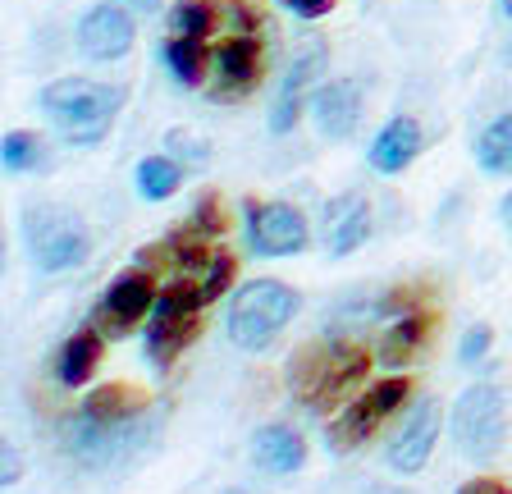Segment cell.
Returning <instances> with one entry per match:
<instances>
[{
    "label": "cell",
    "mask_w": 512,
    "mask_h": 494,
    "mask_svg": "<svg viewBox=\"0 0 512 494\" xmlns=\"http://www.w3.org/2000/svg\"><path fill=\"white\" fill-rule=\"evenodd\" d=\"M192 229H197V234H220L224 229V215H220V202H215V197H202L197 215H192Z\"/></svg>",
    "instance_id": "cell-30"
},
{
    "label": "cell",
    "mask_w": 512,
    "mask_h": 494,
    "mask_svg": "<svg viewBox=\"0 0 512 494\" xmlns=\"http://www.w3.org/2000/svg\"><path fill=\"white\" fill-rule=\"evenodd\" d=\"M426 334H430V316L426 312H403L389 330H384L380 339V362L389 366H403L407 357L416 353V348L426 344Z\"/></svg>",
    "instance_id": "cell-20"
},
{
    "label": "cell",
    "mask_w": 512,
    "mask_h": 494,
    "mask_svg": "<svg viewBox=\"0 0 512 494\" xmlns=\"http://www.w3.org/2000/svg\"><path fill=\"white\" fill-rule=\"evenodd\" d=\"M224 494H243V490H224Z\"/></svg>",
    "instance_id": "cell-37"
},
{
    "label": "cell",
    "mask_w": 512,
    "mask_h": 494,
    "mask_svg": "<svg viewBox=\"0 0 512 494\" xmlns=\"http://www.w3.org/2000/svg\"><path fill=\"white\" fill-rule=\"evenodd\" d=\"M371 202L362 193H343L325 206V229H320V243L330 257H352L357 247L371 238Z\"/></svg>",
    "instance_id": "cell-14"
},
{
    "label": "cell",
    "mask_w": 512,
    "mask_h": 494,
    "mask_svg": "<svg viewBox=\"0 0 512 494\" xmlns=\"http://www.w3.org/2000/svg\"><path fill=\"white\" fill-rule=\"evenodd\" d=\"M499 10L508 14V23H512V0H499Z\"/></svg>",
    "instance_id": "cell-36"
},
{
    "label": "cell",
    "mask_w": 512,
    "mask_h": 494,
    "mask_svg": "<svg viewBox=\"0 0 512 494\" xmlns=\"http://www.w3.org/2000/svg\"><path fill=\"white\" fill-rule=\"evenodd\" d=\"M311 119H316V129L330 142H348L352 133H357V124H362V87L352 83V78L316 87V97H311Z\"/></svg>",
    "instance_id": "cell-16"
},
{
    "label": "cell",
    "mask_w": 512,
    "mask_h": 494,
    "mask_svg": "<svg viewBox=\"0 0 512 494\" xmlns=\"http://www.w3.org/2000/svg\"><path fill=\"white\" fill-rule=\"evenodd\" d=\"M407 394H412V385H407V380H398V376H394V380H380V385H371L362 398H357V403H352L348 412H339V421H334L330 430H325V444H330V453L357 449V444H362L384 417H394V412L403 408Z\"/></svg>",
    "instance_id": "cell-7"
},
{
    "label": "cell",
    "mask_w": 512,
    "mask_h": 494,
    "mask_svg": "<svg viewBox=\"0 0 512 494\" xmlns=\"http://www.w3.org/2000/svg\"><path fill=\"white\" fill-rule=\"evenodd\" d=\"M83 417L87 421H101V426H110V421H128V417H142V398L133 394L128 385H101V389H92V394L83 398Z\"/></svg>",
    "instance_id": "cell-21"
},
{
    "label": "cell",
    "mask_w": 512,
    "mask_h": 494,
    "mask_svg": "<svg viewBox=\"0 0 512 494\" xmlns=\"http://www.w3.org/2000/svg\"><path fill=\"white\" fill-rule=\"evenodd\" d=\"M499 220H503V229H508V243H512V193L499 202Z\"/></svg>",
    "instance_id": "cell-34"
},
{
    "label": "cell",
    "mask_w": 512,
    "mask_h": 494,
    "mask_svg": "<svg viewBox=\"0 0 512 494\" xmlns=\"http://www.w3.org/2000/svg\"><path fill=\"white\" fill-rule=\"evenodd\" d=\"M156 298H160L156 284H151L142 270H128V275L110 280V289L101 293V325L115 330V334H128L142 316H151Z\"/></svg>",
    "instance_id": "cell-15"
},
{
    "label": "cell",
    "mask_w": 512,
    "mask_h": 494,
    "mask_svg": "<svg viewBox=\"0 0 512 494\" xmlns=\"http://www.w3.org/2000/svg\"><path fill=\"white\" fill-rule=\"evenodd\" d=\"M101 366V334L96 330H78L64 339L60 357H55V376H60V385L69 389H83L87 380H92V371Z\"/></svg>",
    "instance_id": "cell-19"
},
{
    "label": "cell",
    "mask_w": 512,
    "mask_h": 494,
    "mask_svg": "<svg viewBox=\"0 0 512 494\" xmlns=\"http://www.w3.org/2000/svg\"><path fill=\"white\" fill-rule=\"evenodd\" d=\"M311 243L307 215L288 202H247V247L256 257H298Z\"/></svg>",
    "instance_id": "cell-8"
},
{
    "label": "cell",
    "mask_w": 512,
    "mask_h": 494,
    "mask_svg": "<svg viewBox=\"0 0 512 494\" xmlns=\"http://www.w3.org/2000/svg\"><path fill=\"white\" fill-rule=\"evenodd\" d=\"M325 60H330L325 42H307L293 55V65L284 69V83H279V92H275V106H270V129L275 133H288L302 119V97H307V87L320 78Z\"/></svg>",
    "instance_id": "cell-13"
},
{
    "label": "cell",
    "mask_w": 512,
    "mask_h": 494,
    "mask_svg": "<svg viewBox=\"0 0 512 494\" xmlns=\"http://www.w3.org/2000/svg\"><path fill=\"white\" fill-rule=\"evenodd\" d=\"M128 5H138V10H156V0H128Z\"/></svg>",
    "instance_id": "cell-35"
},
{
    "label": "cell",
    "mask_w": 512,
    "mask_h": 494,
    "mask_svg": "<svg viewBox=\"0 0 512 494\" xmlns=\"http://www.w3.org/2000/svg\"><path fill=\"white\" fill-rule=\"evenodd\" d=\"M256 462L266 467V472L275 476H288V472H298L302 462H307V440H302L293 426H266V430H256Z\"/></svg>",
    "instance_id": "cell-18"
},
{
    "label": "cell",
    "mask_w": 512,
    "mask_h": 494,
    "mask_svg": "<svg viewBox=\"0 0 512 494\" xmlns=\"http://www.w3.org/2000/svg\"><path fill=\"white\" fill-rule=\"evenodd\" d=\"M494 348V330L490 325H471L467 334H462V344H458V362L462 366H476V362H485V353Z\"/></svg>",
    "instance_id": "cell-28"
},
{
    "label": "cell",
    "mask_w": 512,
    "mask_h": 494,
    "mask_svg": "<svg viewBox=\"0 0 512 494\" xmlns=\"http://www.w3.org/2000/svg\"><path fill=\"white\" fill-rule=\"evenodd\" d=\"M458 494H512V490L508 485H499V481H467Z\"/></svg>",
    "instance_id": "cell-33"
},
{
    "label": "cell",
    "mask_w": 512,
    "mask_h": 494,
    "mask_svg": "<svg viewBox=\"0 0 512 494\" xmlns=\"http://www.w3.org/2000/svg\"><path fill=\"white\" fill-rule=\"evenodd\" d=\"M448 426H453V444L471 462H490L508 444V403L494 385H471L458 394Z\"/></svg>",
    "instance_id": "cell-6"
},
{
    "label": "cell",
    "mask_w": 512,
    "mask_h": 494,
    "mask_svg": "<svg viewBox=\"0 0 512 494\" xmlns=\"http://www.w3.org/2000/svg\"><path fill=\"white\" fill-rule=\"evenodd\" d=\"M302 298L298 289H288L284 280H252L234 293L229 302V316H224V330H229V344L243 348V353H261L288 330V321L298 316Z\"/></svg>",
    "instance_id": "cell-1"
},
{
    "label": "cell",
    "mask_w": 512,
    "mask_h": 494,
    "mask_svg": "<svg viewBox=\"0 0 512 494\" xmlns=\"http://www.w3.org/2000/svg\"><path fill=\"white\" fill-rule=\"evenodd\" d=\"M23 247L42 270H74L87 261L92 238H87V225L69 206L37 202L23 211Z\"/></svg>",
    "instance_id": "cell-4"
},
{
    "label": "cell",
    "mask_w": 512,
    "mask_h": 494,
    "mask_svg": "<svg viewBox=\"0 0 512 494\" xmlns=\"http://www.w3.org/2000/svg\"><path fill=\"white\" fill-rule=\"evenodd\" d=\"M138 193L147 197V202H165V197L179 193V183H183V165L174 161L170 151L165 156H147V161L138 165Z\"/></svg>",
    "instance_id": "cell-24"
},
{
    "label": "cell",
    "mask_w": 512,
    "mask_h": 494,
    "mask_svg": "<svg viewBox=\"0 0 512 494\" xmlns=\"http://www.w3.org/2000/svg\"><path fill=\"white\" fill-rule=\"evenodd\" d=\"M371 376V357L352 344H325V348H302L293 362H288V385L293 398L307 403V408L325 412L334 408L352 385H362Z\"/></svg>",
    "instance_id": "cell-2"
},
{
    "label": "cell",
    "mask_w": 512,
    "mask_h": 494,
    "mask_svg": "<svg viewBox=\"0 0 512 494\" xmlns=\"http://www.w3.org/2000/svg\"><path fill=\"white\" fill-rule=\"evenodd\" d=\"M19 449H14V444H5V472H0V485H5V490H10L14 481H19Z\"/></svg>",
    "instance_id": "cell-32"
},
{
    "label": "cell",
    "mask_w": 512,
    "mask_h": 494,
    "mask_svg": "<svg viewBox=\"0 0 512 494\" xmlns=\"http://www.w3.org/2000/svg\"><path fill=\"white\" fill-rule=\"evenodd\" d=\"M147 440H151L147 417H128V421L101 426V421H87L83 412H78V417L64 426V444H69L83 462H115V458H124V453L142 449Z\"/></svg>",
    "instance_id": "cell-9"
},
{
    "label": "cell",
    "mask_w": 512,
    "mask_h": 494,
    "mask_svg": "<svg viewBox=\"0 0 512 494\" xmlns=\"http://www.w3.org/2000/svg\"><path fill=\"white\" fill-rule=\"evenodd\" d=\"M215 19H220V10H215L211 0H179L170 10V37H197V42H206Z\"/></svg>",
    "instance_id": "cell-25"
},
{
    "label": "cell",
    "mask_w": 512,
    "mask_h": 494,
    "mask_svg": "<svg viewBox=\"0 0 512 494\" xmlns=\"http://www.w3.org/2000/svg\"><path fill=\"white\" fill-rule=\"evenodd\" d=\"M165 65L183 87H202L211 55H206V42H197V37H170L165 42Z\"/></svg>",
    "instance_id": "cell-22"
},
{
    "label": "cell",
    "mask_w": 512,
    "mask_h": 494,
    "mask_svg": "<svg viewBox=\"0 0 512 494\" xmlns=\"http://www.w3.org/2000/svg\"><path fill=\"white\" fill-rule=\"evenodd\" d=\"M288 14H298V19H325L334 10V0H279Z\"/></svg>",
    "instance_id": "cell-31"
},
{
    "label": "cell",
    "mask_w": 512,
    "mask_h": 494,
    "mask_svg": "<svg viewBox=\"0 0 512 494\" xmlns=\"http://www.w3.org/2000/svg\"><path fill=\"white\" fill-rule=\"evenodd\" d=\"M261 42H256V33H229V42L220 46V51L211 55L215 65V101H238L247 97L256 87V78H261Z\"/></svg>",
    "instance_id": "cell-12"
},
{
    "label": "cell",
    "mask_w": 512,
    "mask_h": 494,
    "mask_svg": "<svg viewBox=\"0 0 512 494\" xmlns=\"http://www.w3.org/2000/svg\"><path fill=\"white\" fill-rule=\"evenodd\" d=\"M234 257H229V252H215L211 261H206V270H202V293H206V302H215L220 298L224 289H229V284H234Z\"/></svg>",
    "instance_id": "cell-27"
},
{
    "label": "cell",
    "mask_w": 512,
    "mask_h": 494,
    "mask_svg": "<svg viewBox=\"0 0 512 494\" xmlns=\"http://www.w3.org/2000/svg\"><path fill=\"white\" fill-rule=\"evenodd\" d=\"M476 165L485 174H512V115H499L476 138Z\"/></svg>",
    "instance_id": "cell-23"
},
{
    "label": "cell",
    "mask_w": 512,
    "mask_h": 494,
    "mask_svg": "<svg viewBox=\"0 0 512 494\" xmlns=\"http://www.w3.org/2000/svg\"><path fill=\"white\" fill-rule=\"evenodd\" d=\"M202 307H206V293L202 284H170L160 289L156 307H151V325H147V362L151 366H174V357L197 339L202 330Z\"/></svg>",
    "instance_id": "cell-5"
},
{
    "label": "cell",
    "mask_w": 512,
    "mask_h": 494,
    "mask_svg": "<svg viewBox=\"0 0 512 494\" xmlns=\"http://www.w3.org/2000/svg\"><path fill=\"white\" fill-rule=\"evenodd\" d=\"M421 142H426L421 124H416L412 115H394L371 142V170L375 174H403L407 165L421 156Z\"/></svg>",
    "instance_id": "cell-17"
},
{
    "label": "cell",
    "mask_w": 512,
    "mask_h": 494,
    "mask_svg": "<svg viewBox=\"0 0 512 494\" xmlns=\"http://www.w3.org/2000/svg\"><path fill=\"white\" fill-rule=\"evenodd\" d=\"M42 138L37 133H28V129H14V133H5V142H0V165L10 174H28V170H37L42 165Z\"/></svg>",
    "instance_id": "cell-26"
},
{
    "label": "cell",
    "mask_w": 512,
    "mask_h": 494,
    "mask_svg": "<svg viewBox=\"0 0 512 494\" xmlns=\"http://www.w3.org/2000/svg\"><path fill=\"white\" fill-rule=\"evenodd\" d=\"M165 151H170V156H179V161H188V165H206V161H211V147H206L202 138H188L183 129H174L170 138H165Z\"/></svg>",
    "instance_id": "cell-29"
},
{
    "label": "cell",
    "mask_w": 512,
    "mask_h": 494,
    "mask_svg": "<svg viewBox=\"0 0 512 494\" xmlns=\"http://www.w3.org/2000/svg\"><path fill=\"white\" fill-rule=\"evenodd\" d=\"M74 42L87 60L110 65V60H124V55L133 51V42H138V23H133V14H128L124 5L101 0V5H92V10L78 19Z\"/></svg>",
    "instance_id": "cell-10"
},
{
    "label": "cell",
    "mask_w": 512,
    "mask_h": 494,
    "mask_svg": "<svg viewBox=\"0 0 512 494\" xmlns=\"http://www.w3.org/2000/svg\"><path fill=\"white\" fill-rule=\"evenodd\" d=\"M119 106H124V92L110 83H92V78H55L42 92V110L74 147H92L106 138Z\"/></svg>",
    "instance_id": "cell-3"
},
{
    "label": "cell",
    "mask_w": 512,
    "mask_h": 494,
    "mask_svg": "<svg viewBox=\"0 0 512 494\" xmlns=\"http://www.w3.org/2000/svg\"><path fill=\"white\" fill-rule=\"evenodd\" d=\"M439 426H444V408H439L435 398L416 403L412 417L403 421V430H398L394 440H389V449H384V462H389L398 476L421 472L439 444Z\"/></svg>",
    "instance_id": "cell-11"
}]
</instances>
